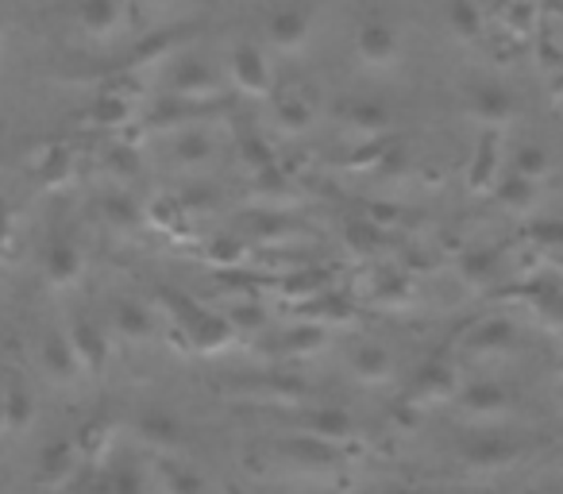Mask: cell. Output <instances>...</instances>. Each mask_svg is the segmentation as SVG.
Segmentation results:
<instances>
[{
    "label": "cell",
    "instance_id": "cell-11",
    "mask_svg": "<svg viewBox=\"0 0 563 494\" xmlns=\"http://www.w3.org/2000/svg\"><path fill=\"white\" fill-rule=\"evenodd\" d=\"M112 494H143V479L135 468H120L112 479Z\"/></svg>",
    "mask_w": 563,
    "mask_h": 494
},
{
    "label": "cell",
    "instance_id": "cell-2",
    "mask_svg": "<svg viewBox=\"0 0 563 494\" xmlns=\"http://www.w3.org/2000/svg\"><path fill=\"white\" fill-rule=\"evenodd\" d=\"M70 344H74V352H78V360L86 371H101L104 363H109V340H104V332L97 329V325L78 321L70 329Z\"/></svg>",
    "mask_w": 563,
    "mask_h": 494
},
{
    "label": "cell",
    "instance_id": "cell-8",
    "mask_svg": "<svg viewBox=\"0 0 563 494\" xmlns=\"http://www.w3.org/2000/svg\"><path fill=\"white\" fill-rule=\"evenodd\" d=\"M70 463H74V448L70 444H51L47 452H43V475L51 479V483H55V475H66V471H70Z\"/></svg>",
    "mask_w": 563,
    "mask_h": 494
},
{
    "label": "cell",
    "instance_id": "cell-12",
    "mask_svg": "<svg viewBox=\"0 0 563 494\" xmlns=\"http://www.w3.org/2000/svg\"><path fill=\"white\" fill-rule=\"evenodd\" d=\"M0 432H9V409H4V386H0Z\"/></svg>",
    "mask_w": 563,
    "mask_h": 494
},
{
    "label": "cell",
    "instance_id": "cell-1",
    "mask_svg": "<svg viewBox=\"0 0 563 494\" xmlns=\"http://www.w3.org/2000/svg\"><path fill=\"white\" fill-rule=\"evenodd\" d=\"M40 360H43V371H47L51 378H58V383H74V378L86 371L70 344V332H51V337L43 340Z\"/></svg>",
    "mask_w": 563,
    "mask_h": 494
},
{
    "label": "cell",
    "instance_id": "cell-9",
    "mask_svg": "<svg viewBox=\"0 0 563 494\" xmlns=\"http://www.w3.org/2000/svg\"><path fill=\"white\" fill-rule=\"evenodd\" d=\"M494 171H498V155H494V143H483V155H478V163L471 166V186L486 189L494 182Z\"/></svg>",
    "mask_w": 563,
    "mask_h": 494
},
{
    "label": "cell",
    "instance_id": "cell-10",
    "mask_svg": "<svg viewBox=\"0 0 563 494\" xmlns=\"http://www.w3.org/2000/svg\"><path fill=\"white\" fill-rule=\"evenodd\" d=\"M544 166H548L544 151L525 147L521 155H517V174H525V178H532V182H537V174H544Z\"/></svg>",
    "mask_w": 563,
    "mask_h": 494
},
{
    "label": "cell",
    "instance_id": "cell-5",
    "mask_svg": "<svg viewBox=\"0 0 563 494\" xmlns=\"http://www.w3.org/2000/svg\"><path fill=\"white\" fill-rule=\"evenodd\" d=\"M352 371L360 378H367V383H383V378L394 371V360L383 344H363L360 352L352 355Z\"/></svg>",
    "mask_w": 563,
    "mask_h": 494
},
{
    "label": "cell",
    "instance_id": "cell-7",
    "mask_svg": "<svg viewBox=\"0 0 563 494\" xmlns=\"http://www.w3.org/2000/svg\"><path fill=\"white\" fill-rule=\"evenodd\" d=\"M117 325H120V332H124V337H132V340H143L151 332V321L143 317L140 306H120Z\"/></svg>",
    "mask_w": 563,
    "mask_h": 494
},
{
    "label": "cell",
    "instance_id": "cell-3",
    "mask_svg": "<svg viewBox=\"0 0 563 494\" xmlns=\"http://www.w3.org/2000/svg\"><path fill=\"white\" fill-rule=\"evenodd\" d=\"M43 271H47V278H51V283H58V286L78 283V275H81L78 248H70V243H51L47 260H43Z\"/></svg>",
    "mask_w": 563,
    "mask_h": 494
},
{
    "label": "cell",
    "instance_id": "cell-4",
    "mask_svg": "<svg viewBox=\"0 0 563 494\" xmlns=\"http://www.w3.org/2000/svg\"><path fill=\"white\" fill-rule=\"evenodd\" d=\"M4 409H9V437H20V432L32 429L35 421V402H32V391L20 383L4 386Z\"/></svg>",
    "mask_w": 563,
    "mask_h": 494
},
{
    "label": "cell",
    "instance_id": "cell-6",
    "mask_svg": "<svg viewBox=\"0 0 563 494\" xmlns=\"http://www.w3.org/2000/svg\"><path fill=\"white\" fill-rule=\"evenodd\" d=\"M163 491L166 494H205V483H201V475H197V471L170 468V471H166V479H163Z\"/></svg>",
    "mask_w": 563,
    "mask_h": 494
}]
</instances>
